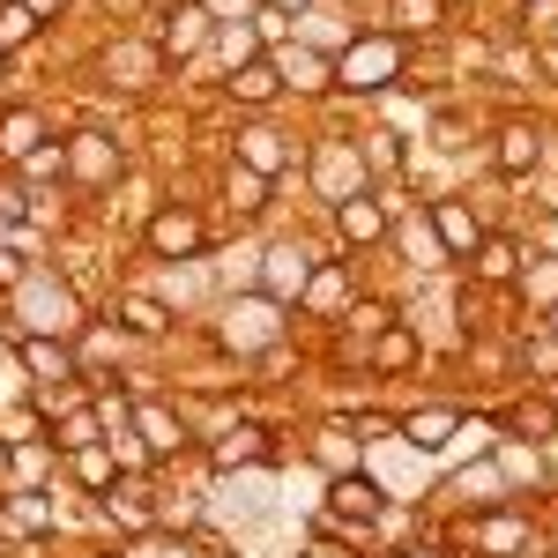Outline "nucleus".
<instances>
[{"instance_id":"obj_22","label":"nucleus","mask_w":558,"mask_h":558,"mask_svg":"<svg viewBox=\"0 0 558 558\" xmlns=\"http://www.w3.org/2000/svg\"><path fill=\"white\" fill-rule=\"evenodd\" d=\"M507 432H521V439H551V432H558V410L529 395V402H514V410H507Z\"/></svg>"},{"instance_id":"obj_11","label":"nucleus","mask_w":558,"mask_h":558,"mask_svg":"<svg viewBox=\"0 0 558 558\" xmlns=\"http://www.w3.org/2000/svg\"><path fill=\"white\" fill-rule=\"evenodd\" d=\"M239 165H246L254 179H276L283 165H291V149H283V134H276V128H246V134H239Z\"/></svg>"},{"instance_id":"obj_30","label":"nucleus","mask_w":558,"mask_h":558,"mask_svg":"<svg viewBox=\"0 0 558 558\" xmlns=\"http://www.w3.org/2000/svg\"><path fill=\"white\" fill-rule=\"evenodd\" d=\"M439 23V0H395V31H432Z\"/></svg>"},{"instance_id":"obj_33","label":"nucleus","mask_w":558,"mask_h":558,"mask_svg":"<svg viewBox=\"0 0 558 558\" xmlns=\"http://www.w3.org/2000/svg\"><path fill=\"white\" fill-rule=\"evenodd\" d=\"M283 31H291V15H283V8H254V38L260 45H283Z\"/></svg>"},{"instance_id":"obj_39","label":"nucleus","mask_w":558,"mask_h":558,"mask_svg":"<svg viewBox=\"0 0 558 558\" xmlns=\"http://www.w3.org/2000/svg\"><path fill=\"white\" fill-rule=\"evenodd\" d=\"M23 8H31L38 23H45V15H60V0H23Z\"/></svg>"},{"instance_id":"obj_26","label":"nucleus","mask_w":558,"mask_h":558,"mask_svg":"<svg viewBox=\"0 0 558 558\" xmlns=\"http://www.w3.org/2000/svg\"><path fill=\"white\" fill-rule=\"evenodd\" d=\"M476 544H484V551H521V544H529V529H521V521H484V529H476Z\"/></svg>"},{"instance_id":"obj_2","label":"nucleus","mask_w":558,"mask_h":558,"mask_svg":"<svg viewBox=\"0 0 558 558\" xmlns=\"http://www.w3.org/2000/svg\"><path fill=\"white\" fill-rule=\"evenodd\" d=\"M202 246H209L202 216H186V209H157V216H149V254H157V260H194Z\"/></svg>"},{"instance_id":"obj_3","label":"nucleus","mask_w":558,"mask_h":558,"mask_svg":"<svg viewBox=\"0 0 558 558\" xmlns=\"http://www.w3.org/2000/svg\"><path fill=\"white\" fill-rule=\"evenodd\" d=\"M432 239H439L447 260H470L476 246H484V223H476L470 202H432Z\"/></svg>"},{"instance_id":"obj_37","label":"nucleus","mask_w":558,"mask_h":558,"mask_svg":"<svg viewBox=\"0 0 558 558\" xmlns=\"http://www.w3.org/2000/svg\"><path fill=\"white\" fill-rule=\"evenodd\" d=\"M529 31H558V0H544V8H529Z\"/></svg>"},{"instance_id":"obj_1","label":"nucleus","mask_w":558,"mask_h":558,"mask_svg":"<svg viewBox=\"0 0 558 558\" xmlns=\"http://www.w3.org/2000/svg\"><path fill=\"white\" fill-rule=\"evenodd\" d=\"M402 75V38H357L336 52V83L343 89H387Z\"/></svg>"},{"instance_id":"obj_40","label":"nucleus","mask_w":558,"mask_h":558,"mask_svg":"<svg viewBox=\"0 0 558 558\" xmlns=\"http://www.w3.org/2000/svg\"><path fill=\"white\" fill-rule=\"evenodd\" d=\"M544 68H551V75H558V45H544Z\"/></svg>"},{"instance_id":"obj_13","label":"nucleus","mask_w":558,"mask_h":558,"mask_svg":"<svg viewBox=\"0 0 558 558\" xmlns=\"http://www.w3.org/2000/svg\"><path fill=\"white\" fill-rule=\"evenodd\" d=\"M336 223H343L350 246H373V239H387V209H380V202H365V194H343V202H336Z\"/></svg>"},{"instance_id":"obj_5","label":"nucleus","mask_w":558,"mask_h":558,"mask_svg":"<svg viewBox=\"0 0 558 558\" xmlns=\"http://www.w3.org/2000/svg\"><path fill=\"white\" fill-rule=\"evenodd\" d=\"M328 514H336V521H357V529H365V521H380V514H387V492L373 484V476L343 470L336 484H328Z\"/></svg>"},{"instance_id":"obj_24","label":"nucleus","mask_w":558,"mask_h":558,"mask_svg":"<svg viewBox=\"0 0 558 558\" xmlns=\"http://www.w3.org/2000/svg\"><path fill=\"white\" fill-rule=\"evenodd\" d=\"M38 38V15L23 8V0H0V52H15V45Z\"/></svg>"},{"instance_id":"obj_6","label":"nucleus","mask_w":558,"mask_h":558,"mask_svg":"<svg viewBox=\"0 0 558 558\" xmlns=\"http://www.w3.org/2000/svg\"><path fill=\"white\" fill-rule=\"evenodd\" d=\"M75 320H83L75 291H52V283H38V291H31V305H23V328H31V336H45V343H60Z\"/></svg>"},{"instance_id":"obj_43","label":"nucleus","mask_w":558,"mask_h":558,"mask_svg":"<svg viewBox=\"0 0 558 558\" xmlns=\"http://www.w3.org/2000/svg\"><path fill=\"white\" fill-rule=\"evenodd\" d=\"M0 75H8V52H0Z\"/></svg>"},{"instance_id":"obj_41","label":"nucleus","mask_w":558,"mask_h":558,"mask_svg":"<svg viewBox=\"0 0 558 558\" xmlns=\"http://www.w3.org/2000/svg\"><path fill=\"white\" fill-rule=\"evenodd\" d=\"M268 8H283V15H291V8H305V0H268Z\"/></svg>"},{"instance_id":"obj_15","label":"nucleus","mask_w":558,"mask_h":558,"mask_svg":"<svg viewBox=\"0 0 558 558\" xmlns=\"http://www.w3.org/2000/svg\"><path fill=\"white\" fill-rule=\"evenodd\" d=\"M68 172H83V179H112V172H120V149H112L105 134H75V142H68Z\"/></svg>"},{"instance_id":"obj_27","label":"nucleus","mask_w":558,"mask_h":558,"mask_svg":"<svg viewBox=\"0 0 558 558\" xmlns=\"http://www.w3.org/2000/svg\"><path fill=\"white\" fill-rule=\"evenodd\" d=\"M223 60H231V75H239V68H254V60H260V38H254V23H239V31H223Z\"/></svg>"},{"instance_id":"obj_9","label":"nucleus","mask_w":558,"mask_h":558,"mask_svg":"<svg viewBox=\"0 0 558 558\" xmlns=\"http://www.w3.org/2000/svg\"><path fill=\"white\" fill-rule=\"evenodd\" d=\"M45 149V120L31 105H8L0 112V165H23V157H38Z\"/></svg>"},{"instance_id":"obj_4","label":"nucleus","mask_w":558,"mask_h":558,"mask_svg":"<svg viewBox=\"0 0 558 558\" xmlns=\"http://www.w3.org/2000/svg\"><path fill=\"white\" fill-rule=\"evenodd\" d=\"M268 268H260V299H276V305H291L305 299V283H313V260H305V246H268Z\"/></svg>"},{"instance_id":"obj_44","label":"nucleus","mask_w":558,"mask_h":558,"mask_svg":"<svg viewBox=\"0 0 558 558\" xmlns=\"http://www.w3.org/2000/svg\"><path fill=\"white\" fill-rule=\"evenodd\" d=\"M551 336H558V313H551Z\"/></svg>"},{"instance_id":"obj_14","label":"nucleus","mask_w":558,"mask_h":558,"mask_svg":"<svg viewBox=\"0 0 558 558\" xmlns=\"http://www.w3.org/2000/svg\"><path fill=\"white\" fill-rule=\"evenodd\" d=\"M470 268H476V283H514V276H521V246L484 231V246L470 254Z\"/></svg>"},{"instance_id":"obj_34","label":"nucleus","mask_w":558,"mask_h":558,"mask_svg":"<svg viewBox=\"0 0 558 558\" xmlns=\"http://www.w3.org/2000/svg\"><path fill=\"white\" fill-rule=\"evenodd\" d=\"M8 514L23 521V529H45V521H52V507H45V492H23V499H15Z\"/></svg>"},{"instance_id":"obj_12","label":"nucleus","mask_w":558,"mask_h":558,"mask_svg":"<svg viewBox=\"0 0 558 558\" xmlns=\"http://www.w3.org/2000/svg\"><path fill=\"white\" fill-rule=\"evenodd\" d=\"M536 157H544V134L529 128V120L499 128V172H507V179H529V172H536Z\"/></svg>"},{"instance_id":"obj_17","label":"nucleus","mask_w":558,"mask_h":558,"mask_svg":"<svg viewBox=\"0 0 558 558\" xmlns=\"http://www.w3.org/2000/svg\"><path fill=\"white\" fill-rule=\"evenodd\" d=\"M23 365H31V380H75V350L68 343H45V336H31V343H23Z\"/></svg>"},{"instance_id":"obj_21","label":"nucleus","mask_w":558,"mask_h":558,"mask_svg":"<svg viewBox=\"0 0 558 558\" xmlns=\"http://www.w3.org/2000/svg\"><path fill=\"white\" fill-rule=\"evenodd\" d=\"M454 425H462L454 410H417V417H402V439H410V447H447Z\"/></svg>"},{"instance_id":"obj_23","label":"nucleus","mask_w":558,"mask_h":558,"mask_svg":"<svg viewBox=\"0 0 558 558\" xmlns=\"http://www.w3.org/2000/svg\"><path fill=\"white\" fill-rule=\"evenodd\" d=\"M223 194H231V209H239V216H260V209H268V179H254L246 165H231Z\"/></svg>"},{"instance_id":"obj_31","label":"nucleus","mask_w":558,"mask_h":558,"mask_svg":"<svg viewBox=\"0 0 558 558\" xmlns=\"http://www.w3.org/2000/svg\"><path fill=\"white\" fill-rule=\"evenodd\" d=\"M320 462H328V470H350V462H357V439H350L343 425L320 432Z\"/></svg>"},{"instance_id":"obj_16","label":"nucleus","mask_w":558,"mask_h":558,"mask_svg":"<svg viewBox=\"0 0 558 558\" xmlns=\"http://www.w3.org/2000/svg\"><path fill=\"white\" fill-rule=\"evenodd\" d=\"M223 320H231V328H223L231 343H268V336H276V299H246V305H231Z\"/></svg>"},{"instance_id":"obj_35","label":"nucleus","mask_w":558,"mask_h":558,"mask_svg":"<svg viewBox=\"0 0 558 558\" xmlns=\"http://www.w3.org/2000/svg\"><path fill=\"white\" fill-rule=\"evenodd\" d=\"M305 299H313V305H336V299H343V268H320V276L305 283Z\"/></svg>"},{"instance_id":"obj_42","label":"nucleus","mask_w":558,"mask_h":558,"mask_svg":"<svg viewBox=\"0 0 558 558\" xmlns=\"http://www.w3.org/2000/svg\"><path fill=\"white\" fill-rule=\"evenodd\" d=\"M395 558H439V551H395Z\"/></svg>"},{"instance_id":"obj_25","label":"nucleus","mask_w":558,"mask_h":558,"mask_svg":"<svg viewBox=\"0 0 558 558\" xmlns=\"http://www.w3.org/2000/svg\"><path fill=\"white\" fill-rule=\"evenodd\" d=\"M75 476L89 492H112V447H75Z\"/></svg>"},{"instance_id":"obj_19","label":"nucleus","mask_w":558,"mask_h":558,"mask_svg":"<svg viewBox=\"0 0 558 558\" xmlns=\"http://www.w3.org/2000/svg\"><path fill=\"white\" fill-rule=\"evenodd\" d=\"M216 462H223V470H239V462H268V432H260V425H231L223 439H216Z\"/></svg>"},{"instance_id":"obj_10","label":"nucleus","mask_w":558,"mask_h":558,"mask_svg":"<svg viewBox=\"0 0 558 558\" xmlns=\"http://www.w3.org/2000/svg\"><path fill=\"white\" fill-rule=\"evenodd\" d=\"M112 313H120V328H128V336H172V305L157 299V291H120Z\"/></svg>"},{"instance_id":"obj_29","label":"nucleus","mask_w":558,"mask_h":558,"mask_svg":"<svg viewBox=\"0 0 558 558\" xmlns=\"http://www.w3.org/2000/svg\"><path fill=\"white\" fill-rule=\"evenodd\" d=\"M410 357H417V336H402V328H387V336H380V350H373V365H380V373L410 365Z\"/></svg>"},{"instance_id":"obj_18","label":"nucleus","mask_w":558,"mask_h":558,"mask_svg":"<svg viewBox=\"0 0 558 558\" xmlns=\"http://www.w3.org/2000/svg\"><path fill=\"white\" fill-rule=\"evenodd\" d=\"M231 97H239V105H276V97H283V75H276V60H254V68H239V75H231Z\"/></svg>"},{"instance_id":"obj_32","label":"nucleus","mask_w":558,"mask_h":558,"mask_svg":"<svg viewBox=\"0 0 558 558\" xmlns=\"http://www.w3.org/2000/svg\"><path fill=\"white\" fill-rule=\"evenodd\" d=\"M23 172H31V179H52V172H68V142H45L38 157H23Z\"/></svg>"},{"instance_id":"obj_36","label":"nucleus","mask_w":558,"mask_h":558,"mask_svg":"<svg viewBox=\"0 0 558 558\" xmlns=\"http://www.w3.org/2000/svg\"><path fill=\"white\" fill-rule=\"evenodd\" d=\"M15 216H31V194L8 179V186H0V223H15Z\"/></svg>"},{"instance_id":"obj_20","label":"nucleus","mask_w":558,"mask_h":558,"mask_svg":"<svg viewBox=\"0 0 558 558\" xmlns=\"http://www.w3.org/2000/svg\"><path fill=\"white\" fill-rule=\"evenodd\" d=\"M276 75H283V89H320L336 68H328L320 52H276Z\"/></svg>"},{"instance_id":"obj_7","label":"nucleus","mask_w":558,"mask_h":558,"mask_svg":"<svg viewBox=\"0 0 558 558\" xmlns=\"http://www.w3.org/2000/svg\"><path fill=\"white\" fill-rule=\"evenodd\" d=\"M157 45L179 52V60H186V52H202V45H209V8H202V0H179L172 15L157 23Z\"/></svg>"},{"instance_id":"obj_38","label":"nucleus","mask_w":558,"mask_h":558,"mask_svg":"<svg viewBox=\"0 0 558 558\" xmlns=\"http://www.w3.org/2000/svg\"><path fill=\"white\" fill-rule=\"evenodd\" d=\"M202 8H209V23H216V15H246L254 0H202Z\"/></svg>"},{"instance_id":"obj_28","label":"nucleus","mask_w":558,"mask_h":558,"mask_svg":"<svg viewBox=\"0 0 558 558\" xmlns=\"http://www.w3.org/2000/svg\"><path fill=\"white\" fill-rule=\"evenodd\" d=\"M387 320H395V313H387L380 299H365V305H350V313H343L350 336H387Z\"/></svg>"},{"instance_id":"obj_8","label":"nucleus","mask_w":558,"mask_h":558,"mask_svg":"<svg viewBox=\"0 0 558 558\" xmlns=\"http://www.w3.org/2000/svg\"><path fill=\"white\" fill-rule=\"evenodd\" d=\"M128 425H134V439H142V454H149V462H165V454L186 447V425H179L172 410H157V402H142Z\"/></svg>"}]
</instances>
